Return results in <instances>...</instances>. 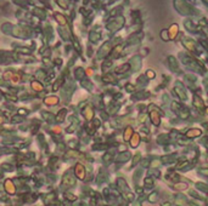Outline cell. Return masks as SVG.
Segmentation results:
<instances>
[{"instance_id": "cell-1", "label": "cell", "mask_w": 208, "mask_h": 206, "mask_svg": "<svg viewBox=\"0 0 208 206\" xmlns=\"http://www.w3.org/2000/svg\"><path fill=\"white\" fill-rule=\"evenodd\" d=\"M77 170H78V176H79V178H83V177H84V171H83V167L78 166V167H77Z\"/></svg>"}, {"instance_id": "cell-2", "label": "cell", "mask_w": 208, "mask_h": 206, "mask_svg": "<svg viewBox=\"0 0 208 206\" xmlns=\"http://www.w3.org/2000/svg\"><path fill=\"white\" fill-rule=\"evenodd\" d=\"M190 132H192V134H189L187 136H190V137H194V136H197V135H200V130H192V131H190Z\"/></svg>"}, {"instance_id": "cell-3", "label": "cell", "mask_w": 208, "mask_h": 206, "mask_svg": "<svg viewBox=\"0 0 208 206\" xmlns=\"http://www.w3.org/2000/svg\"><path fill=\"white\" fill-rule=\"evenodd\" d=\"M56 102H57V98H55V97H54V98H48V100H46V103H48V104H55Z\"/></svg>"}, {"instance_id": "cell-4", "label": "cell", "mask_w": 208, "mask_h": 206, "mask_svg": "<svg viewBox=\"0 0 208 206\" xmlns=\"http://www.w3.org/2000/svg\"><path fill=\"white\" fill-rule=\"evenodd\" d=\"M166 34H167V30H163V32H162V38H163L164 40H167V39H168L167 36H166Z\"/></svg>"}, {"instance_id": "cell-5", "label": "cell", "mask_w": 208, "mask_h": 206, "mask_svg": "<svg viewBox=\"0 0 208 206\" xmlns=\"http://www.w3.org/2000/svg\"><path fill=\"white\" fill-rule=\"evenodd\" d=\"M147 74H148V77H151V78H154V77H155L154 72H150V70H148V72H147Z\"/></svg>"}, {"instance_id": "cell-6", "label": "cell", "mask_w": 208, "mask_h": 206, "mask_svg": "<svg viewBox=\"0 0 208 206\" xmlns=\"http://www.w3.org/2000/svg\"><path fill=\"white\" fill-rule=\"evenodd\" d=\"M113 1H117V0H108V3H113Z\"/></svg>"}, {"instance_id": "cell-7", "label": "cell", "mask_w": 208, "mask_h": 206, "mask_svg": "<svg viewBox=\"0 0 208 206\" xmlns=\"http://www.w3.org/2000/svg\"><path fill=\"white\" fill-rule=\"evenodd\" d=\"M203 1H204V4H207V0H203Z\"/></svg>"}]
</instances>
